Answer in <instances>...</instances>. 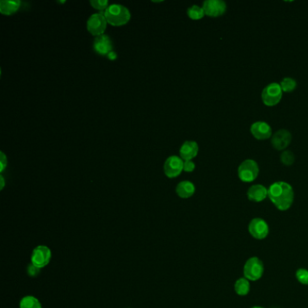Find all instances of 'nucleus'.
I'll use <instances>...</instances> for the list:
<instances>
[{"mask_svg": "<svg viewBox=\"0 0 308 308\" xmlns=\"http://www.w3.org/2000/svg\"><path fill=\"white\" fill-rule=\"evenodd\" d=\"M268 198L279 211H287L292 206L295 193L289 183L278 181L267 189Z\"/></svg>", "mask_w": 308, "mask_h": 308, "instance_id": "1", "label": "nucleus"}, {"mask_svg": "<svg viewBox=\"0 0 308 308\" xmlns=\"http://www.w3.org/2000/svg\"><path fill=\"white\" fill-rule=\"evenodd\" d=\"M194 193H195V186L193 183L189 181H183L178 183L176 186V193L181 198H190L193 196Z\"/></svg>", "mask_w": 308, "mask_h": 308, "instance_id": "17", "label": "nucleus"}, {"mask_svg": "<svg viewBox=\"0 0 308 308\" xmlns=\"http://www.w3.org/2000/svg\"><path fill=\"white\" fill-rule=\"evenodd\" d=\"M107 19L102 13H97L91 15L87 21L88 31L95 37L103 35L107 27Z\"/></svg>", "mask_w": 308, "mask_h": 308, "instance_id": "7", "label": "nucleus"}, {"mask_svg": "<svg viewBox=\"0 0 308 308\" xmlns=\"http://www.w3.org/2000/svg\"><path fill=\"white\" fill-rule=\"evenodd\" d=\"M95 51L101 55H108L112 52V42L109 36L101 35L95 38L93 43Z\"/></svg>", "mask_w": 308, "mask_h": 308, "instance_id": "13", "label": "nucleus"}, {"mask_svg": "<svg viewBox=\"0 0 308 308\" xmlns=\"http://www.w3.org/2000/svg\"><path fill=\"white\" fill-rule=\"evenodd\" d=\"M244 277L250 281H257L263 276L264 273V265L262 261L257 258L252 257L246 261L243 268Z\"/></svg>", "mask_w": 308, "mask_h": 308, "instance_id": "5", "label": "nucleus"}, {"mask_svg": "<svg viewBox=\"0 0 308 308\" xmlns=\"http://www.w3.org/2000/svg\"><path fill=\"white\" fill-rule=\"evenodd\" d=\"M252 136L258 140H266L272 136V129L265 121H256L251 127Z\"/></svg>", "mask_w": 308, "mask_h": 308, "instance_id": "12", "label": "nucleus"}, {"mask_svg": "<svg viewBox=\"0 0 308 308\" xmlns=\"http://www.w3.org/2000/svg\"><path fill=\"white\" fill-rule=\"evenodd\" d=\"M280 161L283 165L290 167L295 162V155L290 150H284L280 155Z\"/></svg>", "mask_w": 308, "mask_h": 308, "instance_id": "22", "label": "nucleus"}, {"mask_svg": "<svg viewBox=\"0 0 308 308\" xmlns=\"http://www.w3.org/2000/svg\"><path fill=\"white\" fill-rule=\"evenodd\" d=\"M102 14L106 17L107 22L112 26H123L131 20V12L126 6L120 4L109 5Z\"/></svg>", "mask_w": 308, "mask_h": 308, "instance_id": "2", "label": "nucleus"}, {"mask_svg": "<svg viewBox=\"0 0 308 308\" xmlns=\"http://www.w3.org/2000/svg\"><path fill=\"white\" fill-rule=\"evenodd\" d=\"M20 308H43L42 304L37 298L33 296H26L23 298L19 304Z\"/></svg>", "mask_w": 308, "mask_h": 308, "instance_id": "19", "label": "nucleus"}, {"mask_svg": "<svg viewBox=\"0 0 308 308\" xmlns=\"http://www.w3.org/2000/svg\"><path fill=\"white\" fill-rule=\"evenodd\" d=\"M1 178V190L4 188V185H5V182H4V177H3V176H0Z\"/></svg>", "mask_w": 308, "mask_h": 308, "instance_id": "29", "label": "nucleus"}, {"mask_svg": "<svg viewBox=\"0 0 308 308\" xmlns=\"http://www.w3.org/2000/svg\"><path fill=\"white\" fill-rule=\"evenodd\" d=\"M90 5L98 10H106L109 7L108 0H90Z\"/></svg>", "mask_w": 308, "mask_h": 308, "instance_id": "24", "label": "nucleus"}, {"mask_svg": "<svg viewBox=\"0 0 308 308\" xmlns=\"http://www.w3.org/2000/svg\"><path fill=\"white\" fill-rule=\"evenodd\" d=\"M249 232L257 240H263L268 235L269 232L268 225L266 223V220L261 218H254L251 220L249 224Z\"/></svg>", "mask_w": 308, "mask_h": 308, "instance_id": "8", "label": "nucleus"}, {"mask_svg": "<svg viewBox=\"0 0 308 308\" xmlns=\"http://www.w3.org/2000/svg\"><path fill=\"white\" fill-rule=\"evenodd\" d=\"M261 308V307H253V308Z\"/></svg>", "mask_w": 308, "mask_h": 308, "instance_id": "30", "label": "nucleus"}, {"mask_svg": "<svg viewBox=\"0 0 308 308\" xmlns=\"http://www.w3.org/2000/svg\"><path fill=\"white\" fill-rule=\"evenodd\" d=\"M187 15L193 20H199L205 16V13L203 7L197 5H193L191 7H189Z\"/></svg>", "mask_w": 308, "mask_h": 308, "instance_id": "20", "label": "nucleus"}, {"mask_svg": "<svg viewBox=\"0 0 308 308\" xmlns=\"http://www.w3.org/2000/svg\"><path fill=\"white\" fill-rule=\"evenodd\" d=\"M248 199L251 202L261 203L268 196L267 189L262 184H254L247 192Z\"/></svg>", "mask_w": 308, "mask_h": 308, "instance_id": "14", "label": "nucleus"}, {"mask_svg": "<svg viewBox=\"0 0 308 308\" xmlns=\"http://www.w3.org/2000/svg\"><path fill=\"white\" fill-rule=\"evenodd\" d=\"M260 173L258 163L253 159H246L238 167V176L244 183H251L256 180Z\"/></svg>", "mask_w": 308, "mask_h": 308, "instance_id": "3", "label": "nucleus"}, {"mask_svg": "<svg viewBox=\"0 0 308 308\" xmlns=\"http://www.w3.org/2000/svg\"><path fill=\"white\" fill-rule=\"evenodd\" d=\"M282 96L283 90L280 84L277 83H272L266 85L261 92V99L263 103L268 107L278 104L282 99Z\"/></svg>", "mask_w": 308, "mask_h": 308, "instance_id": "4", "label": "nucleus"}, {"mask_svg": "<svg viewBox=\"0 0 308 308\" xmlns=\"http://www.w3.org/2000/svg\"><path fill=\"white\" fill-rule=\"evenodd\" d=\"M292 141V135L287 130H279L271 136V145L278 151L286 150Z\"/></svg>", "mask_w": 308, "mask_h": 308, "instance_id": "10", "label": "nucleus"}, {"mask_svg": "<svg viewBox=\"0 0 308 308\" xmlns=\"http://www.w3.org/2000/svg\"><path fill=\"white\" fill-rule=\"evenodd\" d=\"M108 57L110 58V60H115L117 59V53L115 52H110L109 54H108Z\"/></svg>", "mask_w": 308, "mask_h": 308, "instance_id": "28", "label": "nucleus"}, {"mask_svg": "<svg viewBox=\"0 0 308 308\" xmlns=\"http://www.w3.org/2000/svg\"><path fill=\"white\" fill-rule=\"evenodd\" d=\"M204 13L211 17L222 16L227 10V5L222 0H206L203 4Z\"/></svg>", "mask_w": 308, "mask_h": 308, "instance_id": "9", "label": "nucleus"}, {"mask_svg": "<svg viewBox=\"0 0 308 308\" xmlns=\"http://www.w3.org/2000/svg\"><path fill=\"white\" fill-rule=\"evenodd\" d=\"M296 277L298 280V282L308 286V270L306 268H299L296 273Z\"/></svg>", "mask_w": 308, "mask_h": 308, "instance_id": "23", "label": "nucleus"}, {"mask_svg": "<svg viewBox=\"0 0 308 308\" xmlns=\"http://www.w3.org/2000/svg\"><path fill=\"white\" fill-rule=\"evenodd\" d=\"M20 5L19 0H3L0 2V12L5 16H10L19 9Z\"/></svg>", "mask_w": 308, "mask_h": 308, "instance_id": "16", "label": "nucleus"}, {"mask_svg": "<svg viewBox=\"0 0 308 308\" xmlns=\"http://www.w3.org/2000/svg\"><path fill=\"white\" fill-rule=\"evenodd\" d=\"M0 155H1V158H0V171L3 172L5 170L6 166H7V159H6V157H5V155L3 152H1Z\"/></svg>", "mask_w": 308, "mask_h": 308, "instance_id": "27", "label": "nucleus"}, {"mask_svg": "<svg viewBox=\"0 0 308 308\" xmlns=\"http://www.w3.org/2000/svg\"><path fill=\"white\" fill-rule=\"evenodd\" d=\"M183 162L181 157L176 156L168 157L164 166L166 176L169 178L178 176L183 170Z\"/></svg>", "mask_w": 308, "mask_h": 308, "instance_id": "11", "label": "nucleus"}, {"mask_svg": "<svg viewBox=\"0 0 308 308\" xmlns=\"http://www.w3.org/2000/svg\"><path fill=\"white\" fill-rule=\"evenodd\" d=\"M40 270H41V268H39V267H37L35 265H33L32 263L27 267V273L31 277H37V276H38L39 273H40Z\"/></svg>", "mask_w": 308, "mask_h": 308, "instance_id": "25", "label": "nucleus"}, {"mask_svg": "<svg viewBox=\"0 0 308 308\" xmlns=\"http://www.w3.org/2000/svg\"><path fill=\"white\" fill-rule=\"evenodd\" d=\"M280 87L282 89L283 92H291L293 90H295L298 84L297 81L295 79L290 78V77H286L283 79L280 83Z\"/></svg>", "mask_w": 308, "mask_h": 308, "instance_id": "21", "label": "nucleus"}, {"mask_svg": "<svg viewBox=\"0 0 308 308\" xmlns=\"http://www.w3.org/2000/svg\"><path fill=\"white\" fill-rule=\"evenodd\" d=\"M194 169H195V164L192 160L183 162V170L185 172H193Z\"/></svg>", "mask_w": 308, "mask_h": 308, "instance_id": "26", "label": "nucleus"}, {"mask_svg": "<svg viewBox=\"0 0 308 308\" xmlns=\"http://www.w3.org/2000/svg\"><path fill=\"white\" fill-rule=\"evenodd\" d=\"M198 151V144L196 142L185 141L180 148V156L184 161H188L196 157Z\"/></svg>", "mask_w": 308, "mask_h": 308, "instance_id": "15", "label": "nucleus"}, {"mask_svg": "<svg viewBox=\"0 0 308 308\" xmlns=\"http://www.w3.org/2000/svg\"><path fill=\"white\" fill-rule=\"evenodd\" d=\"M52 259V251L47 246H37L33 251L31 257V263L33 265L43 268L47 266Z\"/></svg>", "mask_w": 308, "mask_h": 308, "instance_id": "6", "label": "nucleus"}, {"mask_svg": "<svg viewBox=\"0 0 308 308\" xmlns=\"http://www.w3.org/2000/svg\"><path fill=\"white\" fill-rule=\"evenodd\" d=\"M234 289H235L236 294L239 296L243 297V296L248 295L251 290L250 280H248L246 277H240L236 281Z\"/></svg>", "mask_w": 308, "mask_h": 308, "instance_id": "18", "label": "nucleus"}]
</instances>
